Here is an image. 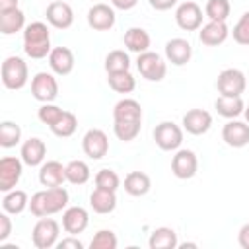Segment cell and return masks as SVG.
I'll return each mask as SVG.
<instances>
[{"instance_id": "1", "label": "cell", "mask_w": 249, "mask_h": 249, "mask_svg": "<svg viewBox=\"0 0 249 249\" xmlns=\"http://www.w3.org/2000/svg\"><path fill=\"white\" fill-rule=\"evenodd\" d=\"M70 195L68 191L60 187H45L43 191H37L29 198V212L35 218H45L62 212L68 206Z\"/></svg>"}, {"instance_id": "2", "label": "cell", "mask_w": 249, "mask_h": 249, "mask_svg": "<svg viewBox=\"0 0 249 249\" xmlns=\"http://www.w3.org/2000/svg\"><path fill=\"white\" fill-rule=\"evenodd\" d=\"M51 31L43 21H33L23 29V53L29 58L41 60L51 54Z\"/></svg>"}, {"instance_id": "3", "label": "cell", "mask_w": 249, "mask_h": 249, "mask_svg": "<svg viewBox=\"0 0 249 249\" xmlns=\"http://www.w3.org/2000/svg\"><path fill=\"white\" fill-rule=\"evenodd\" d=\"M29 80L27 62L21 56H8L2 62V84L8 89H21Z\"/></svg>"}, {"instance_id": "4", "label": "cell", "mask_w": 249, "mask_h": 249, "mask_svg": "<svg viewBox=\"0 0 249 249\" xmlns=\"http://www.w3.org/2000/svg\"><path fill=\"white\" fill-rule=\"evenodd\" d=\"M58 235H60V226L56 220L45 216L39 218L31 230V243L37 249H51L58 243Z\"/></svg>"}, {"instance_id": "5", "label": "cell", "mask_w": 249, "mask_h": 249, "mask_svg": "<svg viewBox=\"0 0 249 249\" xmlns=\"http://www.w3.org/2000/svg\"><path fill=\"white\" fill-rule=\"evenodd\" d=\"M136 68H138L140 76L146 78L148 82H161L167 74V62L163 60L161 54H158L154 51L140 53L136 58Z\"/></svg>"}, {"instance_id": "6", "label": "cell", "mask_w": 249, "mask_h": 249, "mask_svg": "<svg viewBox=\"0 0 249 249\" xmlns=\"http://www.w3.org/2000/svg\"><path fill=\"white\" fill-rule=\"evenodd\" d=\"M154 142L163 152H175L183 144V128L173 121H161L154 128Z\"/></svg>"}, {"instance_id": "7", "label": "cell", "mask_w": 249, "mask_h": 249, "mask_svg": "<svg viewBox=\"0 0 249 249\" xmlns=\"http://www.w3.org/2000/svg\"><path fill=\"white\" fill-rule=\"evenodd\" d=\"M245 86H247V80L239 68H224L216 80L218 93L226 97H241V93L245 91Z\"/></svg>"}, {"instance_id": "8", "label": "cell", "mask_w": 249, "mask_h": 249, "mask_svg": "<svg viewBox=\"0 0 249 249\" xmlns=\"http://www.w3.org/2000/svg\"><path fill=\"white\" fill-rule=\"evenodd\" d=\"M31 95L41 103H53L58 97V82L51 72H37L31 78Z\"/></svg>"}, {"instance_id": "9", "label": "cell", "mask_w": 249, "mask_h": 249, "mask_svg": "<svg viewBox=\"0 0 249 249\" xmlns=\"http://www.w3.org/2000/svg\"><path fill=\"white\" fill-rule=\"evenodd\" d=\"M202 18H204L202 8L196 2H193V0L179 4L177 10H175V23L183 31H196V29H200L202 27Z\"/></svg>"}, {"instance_id": "10", "label": "cell", "mask_w": 249, "mask_h": 249, "mask_svg": "<svg viewBox=\"0 0 249 249\" xmlns=\"http://www.w3.org/2000/svg\"><path fill=\"white\" fill-rule=\"evenodd\" d=\"M198 171V158L193 150L179 148L175 150V156L171 158V173L177 179H191Z\"/></svg>"}, {"instance_id": "11", "label": "cell", "mask_w": 249, "mask_h": 249, "mask_svg": "<svg viewBox=\"0 0 249 249\" xmlns=\"http://www.w3.org/2000/svg\"><path fill=\"white\" fill-rule=\"evenodd\" d=\"M23 173V160L14 156H4L0 160V191L8 193L16 189Z\"/></svg>"}, {"instance_id": "12", "label": "cell", "mask_w": 249, "mask_h": 249, "mask_svg": "<svg viewBox=\"0 0 249 249\" xmlns=\"http://www.w3.org/2000/svg\"><path fill=\"white\" fill-rule=\"evenodd\" d=\"M82 150L91 160H101L109 152V138L101 128H89L82 138Z\"/></svg>"}, {"instance_id": "13", "label": "cell", "mask_w": 249, "mask_h": 249, "mask_svg": "<svg viewBox=\"0 0 249 249\" xmlns=\"http://www.w3.org/2000/svg\"><path fill=\"white\" fill-rule=\"evenodd\" d=\"M45 18H47V23L53 25L54 29H68L74 23V10L70 8L68 2L54 0L47 6Z\"/></svg>"}, {"instance_id": "14", "label": "cell", "mask_w": 249, "mask_h": 249, "mask_svg": "<svg viewBox=\"0 0 249 249\" xmlns=\"http://www.w3.org/2000/svg\"><path fill=\"white\" fill-rule=\"evenodd\" d=\"M86 18H88V25L95 31H109L117 21L115 8L109 4H93L88 10Z\"/></svg>"}, {"instance_id": "15", "label": "cell", "mask_w": 249, "mask_h": 249, "mask_svg": "<svg viewBox=\"0 0 249 249\" xmlns=\"http://www.w3.org/2000/svg\"><path fill=\"white\" fill-rule=\"evenodd\" d=\"M222 140L230 148H243L249 144V123L230 119L222 126Z\"/></svg>"}, {"instance_id": "16", "label": "cell", "mask_w": 249, "mask_h": 249, "mask_svg": "<svg viewBox=\"0 0 249 249\" xmlns=\"http://www.w3.org/2000/svg\"><path fill=\"white\" fill-rule=\"evenodd\" d=\"M89 224V214L84 206H66L62 212V230L70 235L82 233Z\"/></svg>"}, {"instance_id": "17", "label": "cell", "mask_w": 249, "mask_h": 249, "mask_svg": "<svg viewBox=\"0 0 249 249\" xmlns=\"http://www.w3.org/2000/svg\"><path fill=\"white\" fill-rule=\"evenodd\" d=\"M212 126V115L204 109H191L183 115V130L193 136L206 134Z\"/></svg>"}, {"instance_id": "18", "label": "cell", "mask_w": 249, "mask_h": 249, "mask_svg": "<svg viewBox=\"0 0 249 249\" xmlns=\"http://www.w3.org/2000/svg\"><path fill=\"white\" fill-rule=\"evenodd\" d=\"M19 158H21L23 163L29 165V167L43 165V161H45V158H47V144H45L41 138L31 136V138H27V140L21 144Z\"/></svg>"}, {"instance_id": "19", "label": "cell", "mask_w": 249, "mask_h": 249, "mask_svg": "<svg viewBox=\"0 0 249 249\" xmlns=\"http://www.w3.org/2000/svg\"><path fill=\"white\" fill-rule=\"evenodd\" d=\"M193 56V47L187 39L175 37L165 43V58L173 66H185Z\"/></svg>"}, {"instance_id": "20", "label": "cell", "mask_w": 249, "mask_h": 249, "mask_svg": "<svg viewBox=\"0 0 249 249\" xmlns=\"http://www.w3.org/2000/svg\"><path fill=\"white\" fill-rule=\"evenodd\" d=\"M230 35V29L226 25V21H210L204 23L200 29H198V39L202 45L206 47H218L222 45Z\"/></svg>"}, {"instance_id": "21", "label": "cell", "mask_w": 249, "mask_h": 249, "mask_svg": "<svg viewBox=\"0 0 249 249\" xmlns=\"http://www.w3.org/2000/svg\"><path fill=\"white\" fill-rule=\"evenodd\" d=\"M49 58V66L56 76H68L74 70V53L68 47H54L51 51Z\"/></svg>"}, {"instance_id": "22", "label": "cell", "mask_w": 249, "mask_h": 249, "mask_svg": "<svg viewBox=\"0 0 249 249\" xmlns=\"http://www.w3.org/2000/svg\"><path fill=\"white\" fill-rule=\"evenodd\" d=\"M66 181V165L56 160L43 161L39 169V183L43 187H60Z\"/></svg>"}, {"instance_id": "23", "label": "cell", "mask_w": 249, "mask_h": 249, "mask_svg": "<svg viewBox=\"0 0 249 249\" xmlns=\"http://www.w3.org/2000/svg\"><path fill=\"white\" fill-rule=\"evenodd\" d=\"M89 204L97 214H111L117 208V191L95 187L89 195Z\"/></svg>"}, {"instance_id": "24", "label": "cell", "mask_w": 249, "mask_h": 249, "mask_svg": "<svg viewBox=\"0 0 249 249\" xmlns=\"http://www.w3.org/2000/svg\"><path fill=\"white\" fill-rule=\"evenodd\" d=\"M123 43H124V47H126L130 53L140 54V53L150 51L152 39H150V33H148L144 27H130V29L124 31Z\"/></svg>"}, {"instance_id": "25", "label": "cell", "mask_w": 249, "mask_h": 249, "mask_svg": "<svg viewBox=\"0 0 249 249\" xmlns=\"http://www.w3.org/2000/svg\"><path fill=\"white\" fill-rule=\"evenodd\" d=\"M113 121H142V107L136 99L123 97L113 107Z\"/></svg>"}, {"instance_id": "26", "label": "cell", "mask_w": 249, "mask_h": 249, "mask_svg": "<svg viewBox=\"0 0 249 249\" xmlns=\"http://www.w3.org/2000/svg\"><path fill=\"white\" fill-rule=\"evenodd\" d=\"M148 245H150V249H175V247H179V239H177V233L173 228L160 226L150 233Z\"/></svg>"}, {"instance_id": "27", "label": "cell", "mask_w": 249, "mask_h": 249, "mask_svg": "<svg viewBox=\"0 0 249 249\" xmlns=\"http://www.w3.org/2000/svg\"><path fill=\"white\" fill-rule=\"evenodd\" d=\"M25 208H29V196L25 191L21 189H12L8 193H4V198H2V210L12 214V216H18L21 214Z\"/></svg>"}, {"instance_id": "28", "label": "cell", "mask_w": 249, "mask_h": 249, "mask_svg": "<svg viewBox=\"0 0 249 249\" xmlns=\"http://www.w3.org/2000/svg\"><path fill=\"white\" fill-rule=\"evenodd\" d=\"M152 189V181L144 171H130L124 177V191L130 196H144Z\"/></svg>"}, {"instance_id": "29", "label": "cell", "mask_w": 249, "mask_h": 249, "mask_svg": "<svg viewBox=\"0 0 249 249\" xmlns=\"http://www.w3.org/2000/svg\"><path fill=\"white\" fill-rule=\"evenodd\" d=\"M21 29H25V14L19 8L0 12V31H2V35H14Z\"/></svg>"}, {"instance_id": "30", "label": "cell", "mask_w": 249, "mask_h": 249, "mask_svg": "<svg viewBox=\"0 0 249 249\" xmlns=\"http://www.w3.org/2000/svg\"><path fill=\"white\" fill-rule=\"evenodd\" d=\"M214 107L218 111L220 117L224 119H237L239 115H243L245 103L241 97H226V95H218V99L214 101Z\"/></svg>"}, {"instance_id": "31", "label": "cell", "mask_w": 249, "mask_h": 249, "mask_svg": "<svg viewBox=\"0 0 249 249\" xmlns=\"http://www.w3.org/2000/svg\"><path fill=\"white\" fill-rule=\"evenodd\" d=\"M107 82H109V88L113 91H117V93H130L136 88V80L130 74V70L111 72V74H107Z\"/></svg>"}, {"instance_id": "32", "label": "cell", "mask_w": 249, "mask_h": 249, "mask_svg": "<svg viewBox=\"0 0 249 249\" xmlns=\"http://www.w3.org/2000/svg\"><path fill=\"white\" fill-rule=\"evenodd\" d=\"M91 177V171H89V165L82 160H72L66 163V181L72 183V185H84L88 183Z\"/></svg>"}, {"instance_id": "33", "label": "cell", "mask_w": 249, "mask_h": 249, "mask_svg": "<svg viewBox=\"0 0 249 249\" xmlns=\"http://www.w3.org/2000/svg\"><path fill=\"white\" fill-rule=\"evenodd\" d=\"M76 128H78V117L70 111H64L62 117L51 126V132L58 138H68L76 132Z\"/></svg>"}, {"instance_id": "34", "label": "cell", "mask_w": 249, "mask_h": 249, "mask_svg": "<svg viewBox=\"0 0 249 249\" xmlns=\"http://www.w3.org/2000/svg\"><path fill=\"white\" fill-rule=\"evenodd\" d=\"M21 140V126L14 121H2L0 123V146L2 148H14Z\"/></svg>"}, {"instance_id": "35", "label": "cell", "mask_w": 249, "mask_h": 249, "mask_svg": "<svg viewBox=\"0 0 249 249\" xmlns=\"http://www.w3.org/2000/svg\"><path fill=\"white\" fill-rule=\"evenodd\" d=\"M124 70H130V56H128V53H124L121 49L111 51L105 56V72L111 74V72H124Z\"/></svg>"}, {"instance_id": "36", "label": "cell", "mask_w": 249, "mask_h": 249, "mask_svg": "<svg viewBox=\"0 0 249 249\" xmlns=\"http://www.w3.org/2000/svg\"><path fill=\"white\" fill-rule=\"evenodd\" d=\"M142 121H113V132L119 140L130 142L140 134Z\"/></svg>"}, {"instance_id": "37", "label": "cell", "mask_w": 249, "mask_h": 249, "mask_svg": "<svg viewBox=\"0 0 249 249\" xmlns=\"http://www.w3.org/2000/svg\"><path fill=\"white\" fill-rule=\"evenodd\" d=\"M230 2L228 0H208L204 6V16L210 21H226L230 16Z\"/></svg>"}, {"instance_id": "38", "label": "cell", "mask_w": 249, "mask_h": 249, "mask_svg": "<svg viewBox=\"0 0 249 249\" xmlns=\"http://www.w3.org/2000/svg\"><path fill=\"white\" fill-rule=\"evenodd\" d=\"M117 245H119V239L113 230H99L89 241L91 249H117Z\"/></svg>"}, {"instance_id": "39", "label": "cell", "mask_w": 249, "mask_h": 249, "mask_svg": "<svg viewBox=\"0 0 249 249\" xmlns=\"http://www.w3.org/2000/svg\"><path fill=\"white\" fill-rule=\"evenodd\" d=\"M95 187L99 189H109V191H117L121 187V177L117 175V171L113 169H99L95 173Z\"/></svg>"}, {"instance_id": "40", "label": "cell", "mask_w": 249, "mask_h": 249, "mask_svg": "<svg viewBox=\"0 0 249 249\" xmlns=\"http://www.w3.org/2000/svg\"><path fill=\"white\" fill-rule=\"evenodd\" d=\"M62 109L58 107V105H54V103H43L41 107H39V113H37V117H39V121L43 123V124H47L49 128L62 117Z\"/></svg>"}, {"instance_id": "41", "label": "cell", "mask_w": 249, "mask_h": 249, "mask_svg": "<svg viewBox=\"0 0 249 249\" xmlns=\"http://www.w3.org/2000/svg\"><path fill=\"white\" fill-rule=\"evenodd\" d=\"M233 41L239 43V45H249V10L241 14V18L237 19V23L233 25Z\"/></svg>"}, {"instance_id": "42", "label": "cell", "mask_w": 249, "mask_h": 249, "mask_svg": "<svg viewBox=\"0 0 249 249\" xmlns=\"http://www.w3.org/2000/svg\"><path fill=\"white\" fill-rule=\"evenodd\" d=\"M12 233V218L8 212L0 214V243H4Z\"/></svg>"}, {"instance_id": "43", "label": "cell", "mask_w": 249, "mask_h": 249, "mask_svg": "<svg viewBox=\"0 0 249 249\" xmlns=\"http://www.w3.org/2000/svg\"><path fill=\"white\" fill-rule=\"evenodd\" d=\"M56 247H58V249H68V247H72V249H84V243H82L76 235H70V233H68V237H64V239H60V241L56 243Z\"/></svg>"}, {"instance_id": "44", "label": "cell", "mask_w": 249, "mask_h": 249, "mask_svg": "<svg viewBox=\"0 0 249 249\" xmlns=\"http://www.w3.org/2000/svg\"><path fill=\"white\" fill-rule=\"evenodd\" d=\"M237 243L241 249H249V222L243 224L237 231Z\"/></svg>"}, {"instance_id": "45", "label": "cell", "mask_w": 249, "mask_h": 249, "mask_svg": "<svg viewBox=\"0 0 249 249\" xmlns=\"http://www.w3.org/2000/svg\"><path fill=\"white\" fill-rule=\"evenodd\" d=\"M148 2H150V6H152L154 10H158V12L171 10V8L177 4V0H148Z\"/></svg>"}, {"instance_id": "46", "label": "cell", "mask_w": 249, "mask_h": 249, "mask_svg": "<svg viewBox=\"0 0 249 249\" xmlns=\"http://www.w3.org/2000/svg\"><path fill=\"white\" fill-rule=\"evenodd\" d=\"M138 4V0H111V6L117 8V10H132L134 6Z\"/></svg>"}, {"instance_id": "47", "label": "cell", "mask_w": 249, "mask_h": 249, "mask_svg": "<svg viewBox=\"0 0 249 249\" xmlns=\"http://www.w3.org/2000/svg\"><path fill=\"white\" fill-rule=\"evenodd\" d=\"M19 0H0V12H8V10H16Z\"/></svg>"}, {"instance_id": "48", "label": "cell", "mask_w": 249, "mask_h": 249, "mask_svg": "<svg viewBox=\"0 0 249 249\" xmlns=\"http://www.w3.org/2000/svg\"><path fill=\"white\" fill-rule=\"evenodd\" d=\"M243 117H245V123H249V105L243 109Z\"/></svg>"}, {"instance_id": "49", "label": "cell", "mask_w": 249, "mask_h": 249, "mask_svg": "<svg viewBox=\"0 0 249 249\" xmlns=\"http://www.w3.org/2000/svg\"><path fill=\"white\" fill-rule=\"evenodd\" d=\"M179 247H196V243H183V245H179Z\"/></svg>"}, {"instance_id": "50", "label": "cell", "mask_w": 249, "mask_h": 249, "mask_svg": "<svg viewBox=\"0 0 249 249\" xmlns=\"http://www.w3.org/2000/svg\"><path fill=\"white\" fill-rule=\"evenodd\" d=\"M64 2H66V0H64Z\"/></svg>"}]
</instances>
